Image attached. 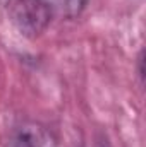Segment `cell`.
<instances>
[{
    "label": "cell",
    "instance_id": "3957f363",
    "mask_svg": "<svg viewBox=\"0 0 146 147\" xmlns=\"http://www.w3.org/2000/svg\"><path fill=\"white\" fill-rule=\"evenodd\" d=\"M89 0H64V10H65V16L69 19L77 17L88 5Z\"/></svg>",
    "mask_w": 146,
    "mask_h": 147
},
{
    "label": "cell",
    "instance_id": "6da1fadb",
    "mask_svg": "<svg viewBox=\"0 0 146 147\" xmlns=\"http://www.w3.org/2000/svg\"><path fill=\"white\" fill-rule=\"evenodd\" d=\"M53 10L55 0H14L9 7V16L21 34L36 38L50 26Z\"/></svg>",
    "mask_w": 146,
    "mask_h": 147
},
{
    "label": "cell",
    "instance_id": "7a4b0ae2",
    "mask_svg": "<svg viewBox=\"0 0 146 147\" xmlns=\"http://www.w3.org/2000/svg\"><path fill=\"white\" fill-rule=\"evenodd\" d=\"M10 147H57L53 135L36 121L21 123L12 135Z\"/></svg>",
    "mask_w": 146,
    "mask_h": 147
}]
</instances>
